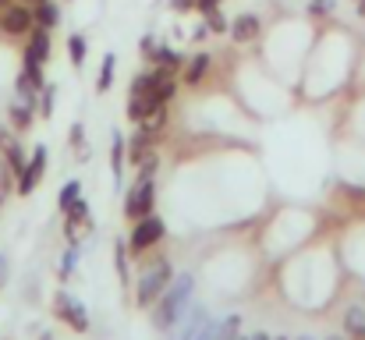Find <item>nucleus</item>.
<instances>
[{"label":"nucleus","instance_id":"obj_1","mask_svg":"<svg viewBox=\"0 0 365 340\" xmlns=\"http://www.w3.org/2000/svg\"><path fill=\"white\" fill-rule=\"evenodd\" d=\"M188 294H192V277H178L163 291V302H160V312H156V326H174L178 316H181V305L188 302Z\"/></svg>","mask_w":365,"mask_h":340},{"label":"nucleus","instance_id":"obj_2","mask_svg":"<svg viewBox=\"0 0 365 340\" xmlns=\"http://www.w3.org/2000/svg\"><path fill=\"white\" fill-rule=\"evenodd\" d=\"M170 277H174V269H170V262H156L142 280H138V291H135V302L138 305H153L167 287H170Z\"/></svg>","mask_w":365,"mask_h":340},{"label":"nucleus","instance_id":"obj_3","mask_svg":"<svg viewBox=\"0 0 365 340\" xmlns=\"http://www.w3.org/2000/svg\"><path fill=\"white\" fill-rule=\"evenodd\" d=\"M160 237H163V220L149 213V217H138V220H135V227H131V237H128V248L138 255V252L153 248Z\"/></svg>","mask_w":365,"mask_h":340},{"label":"nucleus","instance_id":"obj_4","mask_svg":"<svg viewBox=\"0 0 365 340\" xmlns=\"http://www.w3.org/2000/svg\"><path fill=\"white\" fill-rule=\"evenodd\" d=\"M0 29L7 32V36H25V32H32L36 29V14H32V7L29 4H11V7H4L0 11Z\"/></svg>","mask_w":365,"mask_h":340},{"label":"nucleus","instance_id":"obj_5","mask_svg":"<svg viewBox=\"0 0 365 340\" xmlns=\"http://www.w3.org/2000/svg\"><path fill=\"white\" fill-rule=\"evenodd\" d=\"M53 309H57V319H64L71 330H78V334H86V330H89L86 305H82V302H75L68 291H57V298H53Z\"/></svg>","mask_w":365,"mask_h":340},{"label":"nucleus","instance_id":"obj_6","mask_svg":"<svg viewBox=\"0 0 365 340\" xmlns=\"http://www.w3.org/2000/svg\"><path fill=\"white\" fill-rule=\"evenodd\" d=\"M153 195H156L153 181H135V185H131V192H128V202H124V213H128V220L149 217V213H153V202H156Z\"/></svg>","mask_w":365,"mask_h":340},{"label":"nucleus","instance_id":"obj_7","mask_svg":"<svg viewBox=\"0 0 365 340\" xmlns=\"http://www.w3.org/2000/svg\"><path fill=\"white\" fill-rule=\"evenodd\" d=\"M43 170H46V145H36L32 160H29V163H25V170L18 174V192H21V195L36 192V185H39Z\"/></svg>","mask_w":365,"mask_h":340},{"label":"nucleus","instance_id":"obj_8","mask_svg":"<svg viewBox=\"0 0 365 340\" xmlns=\"http://www.w3.org/2000/svg\"><path fill=\"white\" fill-rule=\"evenodd\" d=\"M46 57H50V29L36 25V29H32V39H29V50H25V61L46 64Z\"/></svg>","mask_w":365,"mask_h":340},{"label":"nucleus","instance_id":"obj_9","mask_svg":"<svg viewBox=\"0 0 365 340\" xmlns=\"http://www.w3.org/2000/svg\"><path fill=\"white\" fill-rule=\"evenodd\" d=\"M149 149H153V131L138 124V128H135V135L128 138V160H131V163H138Z\"/></svg>","mask_w":365,"mask_h":340},{"label":"nucleus","instance_id":"obj_10","mask_svg":"<svg viewBox=\"0 0 365 340\" xmlns=\"http://www.w3.org/2000/svg\"><path fill=\"white\" fill-rule=\"evenodd\" d=\"M160 107H163V103H160L156 96H131V100H128V117H131L135 124H142L149 113L160 110Z\"/></svg>","mask_w":365,"mask_h":340},{"label":"nucleus","instance_id":"obj_11","mask_svg":"<svg viewBox=\"0 0 365 340\" xmlns=\"http://www.w3.org/2000/svg\"><path fill=\"white\" fill-rule=\"evenodd\" d=\"M231 36H235L238 43H252V39L259 36V18H255V14H238V18L231 21Z\"/></svg>","mask_w":365,"mask_h":340},{"label":"nucleus","instance_id":"obj_12","mask_svg":"<svg viewBox=\"0 0 365 340\" xmlns=\"http://www.w3.org/2000/svg\"><path fill=\"white\" fill-rule=\"evenodd\" d=\"M32 14H36V25H43V29H53V25L61 21V7H57L53 0H39V4L32 7Z\"/></svg>","mask_w":365,"mask_h":340},{"label":"nucleus","instance_id":"obj_13","mask_svg":"<svg viewBox=\"0 0 365 340\" xmlns=\"http://www.w3.org/2000/svg\"><path fill=\"white\" fill-rule=\"evenodd\" d=\"M149 57H153L160 68H167V71H178V68L185 64V57H181L178 50H170V46H153V50H149Z\"/></svg>","mask_w":365,"mask_h":340},{"label":"nucleus","instance_id":"obj_14","mask_svg":"<svg viewBox=\"0 0 365 340\" xmlns=\"http://www.w3.org/2000/svg\"><path fill=\"white\" fill-rule=\"evenodd\" d=\"M206 68H210V53H195V57L185 64V82H188V86H199L202 75H206Z\"/></svg>","mask_w":365,"mask_h":340},{"label":"nucleus","instance_id":"obj_15","mask_svg":"<svg viewBox=\"0 0 365 340\" xmlns=\"http://www.w3.org/2000/svg\"><path fill=\"white\" fill-rule=\"evenodd\" d=\"M344 330L351 340H365V312L362 309H348L344 312Z\"/></svg>","mask_w":365,"mask_h":340},{"label":"nucleus","instance_id":"obj_16","mask_svg":"<svg viewBox=\"0 0 365 340\" xmlns=\"http://www.w3.org/2000/svg\"><path fill=\"white\" fill-rule=\"evenodd\" d=\"M32 103H25V100H18L14 107H11V124L18 128V131H29L32 128Z\"/></svg>","mask_w":365,"mask_h":340},{"label":"nucleus","instance_id":"obj_17","mask_svg":"<svg viewBox=\"0 0 365 340\" xmlns=\"http://www.w3.org/2000/svg\"><path fill=\"white\" fill-rule=\"evenodd\" d=\"M114 68H118V57H114V53H107V57H103V64H100L96 93H107V89H110V82H114Z\"/></svg>","mask_w":365,"mask_h":340},{"label":"nucleus","instance_id":"obj_18","mask_svg":"<svg viewBox=\"0 0 365 340\" xmlns=\"http://www.w3.org/2000/svg\"><path fill=\"white\" fill-rule=\"evenodd\" d=\"M202 18H206V29H210V32H220V36H224V32L231 29V21H227V14H224L220 7H210V11H202Z\"/></svg>","mask_w":365,"mask_h":340},{"label":"nucleus","instance_id":"obj_19","mask_svg":"<svg viewBox=\"0 0 365 340\" xmlns=\"http://www.w3.org/2000/svg\"><path fill=\"white\" fill-rule=\"evenodd\" d=\"M135 167H138V177H135V181H153V174H156V167H160V156L149 149V153H145V156H142Z\"/></svg>","mask_w":365,"mask_h":340},{"label":"nucleus","instance_id":"obj_20","mask_svg":"<svg viewBox=\"0 0 365 340\" xmlns=\"http://www.w3.org/2000/svg\"><path fill=\"white\" fill-rule=\"evenodd\" d=\"M68 53H71V64L75 68H82L86 64V39L75 32V36H68Z\"/></svg>","mask_w":365,"mask_h":340},{"label":"nucleus","instance_id":"obj_21","mask_svg":"<svg viewBox=\"0 0 365 340\" xmlns=\"http://www.w3.org/2000/svg\"><path fill=\"white\" fill-rule=\"evenodd\" d=\"M153 89H156V86H153V71L131 78V96H153Z\"/></svg>","mask_w":365,"mask_h":340},{"label":"nucleus","instance_id":"obj_22","mask_svg":"<svg viewBox=\"0 0 365 340\" xmlns=\"http://www.w3.org/2000/svg\"><path fill=\"white\" fill-rule=\"evenodd\" d=\"M78 195H82V185H78V181H68V185L61 188V199H57V206H61V210H68V206H71Z\"/></svg>","mask_w":365,"mask_h":340},{"label":"nucleus","instance_id":"obj_23","mask_svg":"<svg viewBox=\"0 0 365 340\" xmlns=\"http://www.w3.org/2000/svg\"><path fill=\"white\" fill-rule=\"evenodd\" d=\"M124 145H128V138L114 135V177L118 181H121V174H124Z\"/></svg>","mask_w":365,"mask_h":340},{"label":"nucleus","instance_id":"obj_24","mask_svg":"<svg viewBox=\"0 0 365 340\" xmlns=\"http://www.w3.org/2000/svg\"><path fill=\"white\" fill-rule=\"evenodd\" d=\"M39 117H53V86H43L39 93Z\"/></svg>","mask_w":365,"mask_h":340},{"label":"nucleus","instance_id":"obj_25","mask_svg":"<svg viewBox=\"0 0 365 340\" xmlns=\"http://www.w3.org/2000/svg\"><path fill=\"white\" fill-rule=\"evenodd\" d=\"M118 273H121V280L128 284V244L118 241Z\"/></svg>","mask_w":365,"mask_h":340},{"label":"nucleus","instance_id":"obj_26","mask_svg":"<svg viewBox=\"0 0 365 340\" xmlns=\"http://www.w3.org/2000/svg\"><path fill=\"white\" fill-rule=\"evenodd\" d=\"M82 145H86V128L82 124H71V149L82 153Z\"/></svg>","mask_w":365,"mask_h":340},{"label":"nucleus","instance_id":"obj_27","mask_svg":"<svg viewBox=\"0 0 365 340\" xmlns=\"http://www.w3.org/2000/svg\"><path fill=\"white\" fill-rule=\"evenodd\" d=\"M75 255H78V252H75V244H71V248L64 252V262H61V273H64V277L75 269Z\"/></svg>","mask_w":365,"mask_h":340},{"label":"nucleus","instance_id":"obj_28","mask_svg":"<svg viewBox=\"0 0 365 340\" xmlns=\"http://www.w3.org/2000/svg\"><path fill=\"white\" fill-rule=\"evenodd\" d=\"M309 7H312V14H330V7H334V4H330V0H312Z\"/></svg>","mask_w":365,"mask_h":340},{"label":"nucleus","instance_id":"obj_29","mask_svg":"<svg viewBox=\"0 0 365 340\" xmlns=\"http://www.w3.org/2000/svg\"><path fill=\"white\" fill-rule=\"evenodd\" d=\"M174 11H195V0H170Z\"/></svg>","mask_w":365,"mask_h":340},{"label":"nucleus","instance_id":"obj_30","mask_svg":"<svg viewBox=\"0 0 365 340\" xmlns=\"http://www.w3.org/2000/svg\"><path fill=\"white\" fill-rule=\"evenodd\" d=\"M210 7H220V0H195V11H210Z\"/></svg>","mask_w":365,"mask_h":340},{"label":"nucleus","instance_id":"obj_31","mask_svg":"<svg viewBox=\"0 0 365 340\" xmlns=\"http://www.w3.org/2000/svg\"><path fill=\"white\" fill-rule=\"evenodd\" d=\"M7 284V255H0V287Z\"/></svg>","mask_w":365,"mask_h":340},{"label":"nucleus","instance_id":"obj_32","mask_svg":"<svg viewBox=\"0 0 365 340\" xmlns=\"http://www.w3.org/2000/svg\"><path fill=\"white\" fill-rule=\"evenodd\" d=\"M11 4H18V0H0V11H4V7H11Z\"/></svg>","mask_w":365,"mask_h":340},{"label":"nucleus","instance_id":"obj_33","mask_svg":"<svg viewBox=\"0 0 365 340\" xmlns=\"http://www.w3.org/2000/svg\"><path fill=\"white\" fill-rule=\"evenodd\" d=\"M359 4V14H365V0H355Z\"/></svg>","mask_w":365,"mask_h":340},{"label":"nucleus","instance_id":"obj_34","mask_svg":"<svg viewBox=\"0 0 365 340\" xmlns=\"http://www.w3.org/2000/svg\"><path fill=\"white\" fill-rule=\"evenodd\" d=\"M21 4H29V7H36V4H39V0H21Z\"/></svg>","mask_w":365,"mask_h":340},{"label":"nucleus","instance_id":"obj_35","mask_svg":"<svg viewBox=\"0 0 365 340\" xmlns=\"http://www.w3.org/2000/svg\"><path fill=\"white\" fill-rule=\"evenodd\" d=\"M39 340H53V334H43V337H39Z\"/></svg>","mask_w":365,"mask_h":340}]
</instances>
